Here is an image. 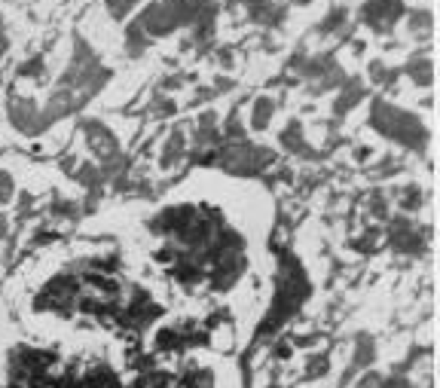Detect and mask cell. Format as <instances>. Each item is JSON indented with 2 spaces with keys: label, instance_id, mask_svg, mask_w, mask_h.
Masks as SVG:
<instances>
[{
  "label": "cell",
  "instance_id": "obj_1",
  "mask_svg": "<svg viewBox=\"0 0 440 388\" xmlns=\"http://www.w3.org/2000/svg\"><path fill=\"white\" fill-rule=\"evenodd\" d=\"M364 15H367L370 25H376V28L391 25V22L400 15V3L398 0H373V3L364 10Z\"/></svg>",
  "mask_w": 440,
  "mask_h": 388
},
{
  "label": "cell",
  "instance_id": "obj_2",
  "mask_svg": "<svg viewBox=\"0 0 440 388\" xmlns=\"http://www.w3.org/2000/svg\"><path fill=\"white\" fill-rule=\"evenodd\" d=\"M86 135H89V141L95 144V150H98V153H111V150H113V138L107 135L104 129H98V126H86Z\"/></svg>",
  "mask_w": 440,
  "mask_h": 388
},
{
  "label": "cell",
  "instance_id": "obj_3",
  "mask_svg": "<svg viewBox=\"0 0 440 388\" xmlns=\"http://www.w3.org/2000/svg\"><path fill=\"white\" fill-rule=\"evenodd\" d=\"M132 3H135V0H107V6H111V13H113V15H122Z\"/></svg>",
  "mask_w": 440,
  "mask_h": 388
},
{
  "label": "cell",
  "instance_id": "obj_4",
  "mask_svg": "<svg viewBox=\"0 0 440 388\" xmlns=\"http://www.w3.org/2000/svg\"><path fill=\"white\" fill-rule=\"evenodd\" d=\"M10 190H13V184H10V177H6V175H0V202H3L6 196H10Z\"/></svg>",
  "mask_w": 440,
  "mask_h": 388
},
{
  "label": "cell",
  "instance_id": "obj_5",
  "mask_svg": "<svg viewBox=\"0 0 440 388\" xmlns=\"http://www.w3.org/2000/svg\"><path fill=\"white\" fill-rule=\"evenodd\" d=\"M3 229H6V223H3V220H0V236H3Z\"/></svg>",
  "mask_w": 440,
  "mask_h": 388
}]
</instances>
